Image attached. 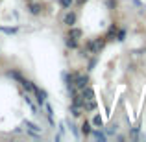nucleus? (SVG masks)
<instances>
[{"label": "nucleus", "instance_id": "f257e3e1", "mask_svg": "<svg viewBox=\"0 0 146 142\" xmlns=\"http://www.w3.org/2000/svg\"><path fill=\"white\" fill-rule=\"evenodd\" d=\"M61 24L65 28H70V26H76L78 24V11L76 9H65V15L61 17Z\"/></svg>", "mask_w": 146, "mask_h": 142}, {"label": "nucleus", "instance_id": "f03ea898", "mask_svg": "<svg viewBox=\"0 0 146 142\" xmlns=\"http://www.w3.org/2000/svg\"><path fill=\"white\" fill-rule=\"evenodd\" d=\"M44 6L43 2H37V0H32V2H26V11H28L32 17H39L41 13H43Z\"/></svg>", "mask_w": 146, "mask_h": 142}, {"label": "nucleus", "instance_id": "7ed1b4c3", "mask_svg": "<svg viewBox=\"0 0 146 142\" xmlns=\"http://www.w3.org/2000/svg\"><path fill=\"white\" fill-rule=\"evenodd\" d=\"M87 85H91V78H89V74H85V72H78L76 74V78H74V87H76V90H82L83 87H87Z\"/></svg>", "mask_w": 146, "mask_h": 142}, {"label": "nucleus", "instance_id": "20e7f679", "mask_svg": "<svg viewBox=\"0 0 146 142\" xmlns=\"http://www.w3.org/2000/svg\"><path fill=\"white\" fill-rule=\"evenodd\" d=\"M33 96H35V102H37V105L43 109V105H44V102H46V98H48V92L46 90H43V89H39V87L35 85V89H33Z\"/></svg>", "mask_w": 146, "mask_h": 142}, {"label": "nucleus", "instance_id": "39448f33", "mask_svg": "<svg viewBox=\"0 0 146 142\" xmlns=\"http://www.w3.org/2000/svg\"><path fill=\"white\" fill-rule=\"evenodd\" d=\"M76 74H78V72H68V70H65L63 74H61V78H63V83L65 85H67V89H72V87H74V78H76Z\"/></svg>", "mask_w": 146, "mask_h": 142}, {"label": "nucleus", "instance_id": "423d86ee", "mask_svg": "<svg viewBox=\"0 0 146 142\" xmlns=\"http://www.w3.org/2000/svg\"><path fill=\"white\" fill-rule=\"evenodd\" d=\"M67 35L72 37V39H76V41H80L83 37V30L78 28V26H70V28H67Z\"/></svg>", "mask_w": 146, "mask_h": 142}, {"label": "nucleus", "instance_id": "0eeeda50", "mask_svg": "<svg viewBox=\"0 0 146 142\" xmlns=\"http://www.w3.org/2000/svg\"><path fill=\"white\" fill-rule=\"evenodd\" d=\"M117 32H118V26H117V24H111L109 28H107L106 35H104L107 43H111V41H117Z\"/></svg>", "mask_w": 146, "mask_h": 142}, {"label": "nucleus", "instance_id": "6e6552de", "mask_svg": "<svg viewBox=\"0 0 146 142\" xmlns=\"http://www.w3.org/2000/svg\"><path fill=\"white\" fill-rule=\"evenodd\" d=\"M91 137H94V139L100 140V142H106V140H107V135H106V131H104L102 127H93Z\"/></svg>", "mask_w": 146, "mask_h": 142}, {"label": "nucleus", "instance_id": "1a4fd4ad", "mask_svg": "<svg viewBox=\"0 0 146 142\" xmlns=\"http://www.w3.org/2000/svg\"><path fill=\"white\" fill-rule=\"evenodd\" d=\"M80 127H82V135L85 137V139H87V137H91V131H93V124H91V120H87V118H85V120L82 122Z\"/></svg>", "mask_w": 146, "mask_h": 142}, {"label": "nucleus", "instance_id": "9d476101", "mask_svg": "<svg viewBox=\"0 0 146 142\" xmlns=\"http://www.w3.org/2000/svg\"><path fill=\"white\" fill-rule=\"evenodd\" d=\"M80 94H82V98H83V100H96V96H94V90L91 89V85L83 87V89L80 90Z\"/></svg>", "mask_w": 146, "mask_h": 142}, {"label": "nucleus", "instance_id": "9b49d317", "mask_svg": "<svg viewBox=\"0 0 146 142\" xmlns=\"http://www.w3.org/2000/svg\"><path fill=\"white\" fill-rule=\"evenodd\" d=\"M6 76H7V78H11V79H15V81H19V83H21V81H22V78H24V76H22V72H21V70H17V68L6 70Z\"/></svg>", "mask_w": 146, "mask_h": 142}, {"label": "nucleus", "instance_id": "f8f14e48", "mask_svg": "<svg viewBox=\"0 0 146 142\" xmlns=\"http://www.w3.org/2000/svg\"><path fill=\"white\" fill-rule=\"evenodd\" d=\"M65 46H67L68 50H78L80 48V41H76V39H72V37H65Z\"/></svg>", "mask_w": 146, "mask_h": 142}, {"label": "nucleus", "instance_id": "ddd939ff", "mask_svg": "<svg viewBox=\"0 0 146 142\" xmlns=\"http://www.w3.org/2000/svg\"><path fill=\"white\" fill-rule=\"evenodd\" d=\"M96 109H98L96 100H85V102H83V111H85V113H89V111H96Z\"/></svg>", "mask_w": 146, "mask_h": 142}, {"label": "nucleus", "instance_id": "4468645a", "mask_svg": "<svg viewBox=\"0 0 146 142\" xmlns=\"http://www.w3.org/2000/svg\"><path fill=\"white\" fill-rule=\"evenodd\" d=\"M21 85H22V89H24L28 94H32V92H33V89H35V83H33V81H30V79H26V78H22Z\"/></svg>", "mask_w": 146, "mask_h": 142}, {"label": "nucleus", "instance_id": "2eb2a0df", "mask_svg": "<svg viewBox=\"0 0 146 142\" xmlns=\"http://www.w3.org/2000/svg\"><path fill=\"white\" fill-rule=\"evenodd\" d=\"M83 48H85L89 53H93V55H98V50H96V46H94V39H87Z\"/></svg>", "mask_w": 146, "mask_h": 142}, {"label": "nucleus", "instance_id": "dca6fc26", "mask_svg": "<svg viewBox=\"0 0 146 142\" xmlns=\"http://www.w3.org/2000/svg\"><path fill=\"white\" fill-rule=\"evenodd\" d=\"M106 44H107L106 37H94V46H96V50H98V53L102 52L104 48H106Z\"/></svg>", "mask_w": 146, "mask_h": 142}, {"label": "nucleus", "instance_id": "f3484780", "mask_svg": "<svg viewBox=\"0 0 146 142\" xmlns=\"http://www.w3.org/2000/svg\"><path fill=\"white\" fill-rule=\"evenodd\" d=\"M91 124H93V127H104V118H102V114L96 113L93 116V120H91Z\"/></svg>", "mask_w": 146, "mask_h": 142}, {"label": "nucleus", "instance_id": "a211bd4d", "mask_svg": "<svg viewBox=\"0 0 146 142\" xmlns=\"http://www.w3.org/2000/svg\"><path fill=\"white\" fill-rule=\"evenodd\" d=\"M83 113H85V111H83L82 107L70 105V114H72V118H82V116H83Z\"/></svg>", "mask_w": 146, "mask_h": 142}, {"label": "nucleus", "instance_id": "6ab92c4d", "mask_svg": "<svg viewBox=\"0 0 146 142\" xmlns=\"http://www.w3.org/2000/svg\"><path fill=\"white\" fill-rule=\"evenodd\" d=\"M24 125H26V129H30V131H35V133H43V129H41V125L33 124V122H30V120H24Z\"/></svg>", "mask_w": 146, "mask_h": 142}, {"label": "nucleus", "instance_id": "aec40b11", "mask_svg": "<svg viewBox=\"0 0 146 142\" xmlns=\"http://www.w3.org/2000/svg\"><path fill=\"white\" fill-rule=\"evenodd\" d=\"M74 4H76V0H57V6H59L61 9H70Z\"/></svg>", "mask_w": 146, "mask_h": 142}, {"label": "nucleus", "instance_id": "412c9836", "mask_svg": "<svg viewBox=\"0 0 146 142\" xmlns=\"http://www.w3.org/2000/svg\"><path fill=\"white\" fill-rule=\"evenodd\" d=\"M24 100H26V103H28V105H30V109H32V113H33V114H41V113H39V109H37V107H35V103L32 102V98H30V96H28V92L24 94Z\"/></svg>", "mask_w": 146, "mask_h": 142}, {"label": "nucleus", "instance_id": "4be33fe9", "mask_svg": "<svg viewBox=\"0 0 146 142\" xmlns=\"http://www.w3.org/2000/svg\"><path fill=\"white\" fill-rule=\"evenodd\" d=\"M117 131H118V124H109V125H107V129H106L107 135H115Z\"/></svg>", "mask_w": 146, "mask_h": 142}, {"label": "nucleus", "instance_id": "5701e85b", "mask_svg": "<svg viewBox=\"0 0 146 142\" xmlns=\"http://www.w3.org/2000/svg\"><path fill=\"white\" fill-rule=\"evenodd\" d=\"M117 41H118V43L126 41V30H124V28H118V32H117Z\"/></svg>", "mask_w": 146, "mask_h": 142}, {"label": "nucleus", "instance_id": "b1692460", "mask_svg": "<svg viewBox=\"0 0 146 142\" xmlns=\"http://www.w3.org/2000/svg\"><path fill=\"white\" fill-rule=\"evenodd\" d=\"M106 7L107 9H117L118 7V0H106Z\"/></svg>", "mask_w": 146, "mask_h": 142}, {"label": "nucleus", "instance_id": "393cba45", "mask_svg": "<svg viewBox=\"0 0 146 142\" xmlns=\"http://www.w3.org/2000/svg\"><path fill=\"white\" fill-rule=\"evenodd\" d=\"M0 32L7 33V35H15V33L19 32V28H6V26H2V28H0Z\"/></svg>", "mask_w": 146, "mask_h": 142}, {"label": "nucleus", "instance_id": "a878e982", "mask_svg": "<svg viewBox=\"0 0 146 142\" xmlns=\"http://www.w3.org/2000/svg\"><path fill=\"white\" fill-rule=\"evenodd\" d=\"M68 127H70V131H72V133H74V137L78 139V137H80V133H78V127H76V125L72 124V122H68Z\"/></svg>", "mask_w": 146, "mask_h": 142}, {"label": "nucleus", "instance_id": "bb28decb", "mask_svg": "<svg viewBox=\"0 0 146 142\" xmlns=\"http://www.w3.org/2000/svg\"><path fill=\"white\" fill-rule=\"evenodd\" d=\"M94 65H96V57H93V59H89V63H87V70H93L94 68Z\"/></svg>", "mask_w": 146, "mask_h": 142}, {"label": "nucleus", "instance_id": "cd10ccee", "mask_svg": "<svg viewBox=\"0 0 146 142\" xmlns=\"http://www.w3.org/2000/svg\"><path fill=\"white\" fill-rule=\"evenodd\" d=\"M87 2H89V0H76V6H78V7H82V6H85Z\"/></svg>", "mask_w": 146, "mask_h": 142}, {"label": "nucleus", "instance_id": "c85d7f7f", "mask_svg": "<svg viewBox=\"0 0 146 142\" xmlns=\"http://www.w3.org/2000/svg\"><path fill=\"white\" fill-rule=\"evenodd\" d=\"M24 2H32V0H24Z\"/></svg>", "mask_w": 146, "mask_h": 142}]
</instances>
